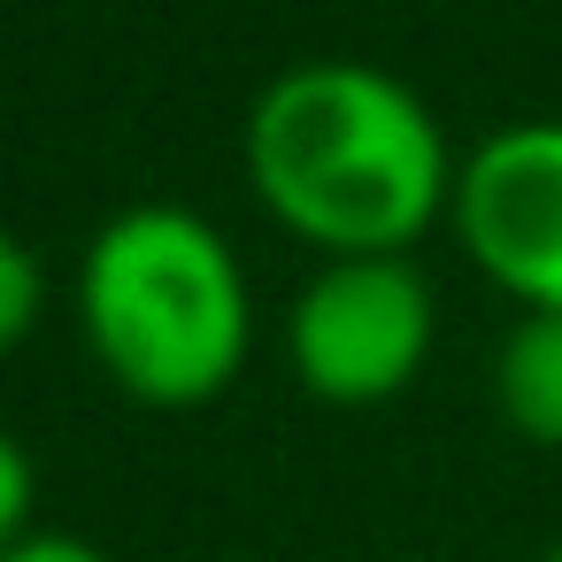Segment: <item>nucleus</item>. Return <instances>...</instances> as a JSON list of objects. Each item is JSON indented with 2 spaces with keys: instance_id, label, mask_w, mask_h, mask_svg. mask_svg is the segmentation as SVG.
<instances>
[{
  "instance_id": "nucleus-1",
  "label": "nucleus",
  "mask_w": 562,
  "mask_h": 562,
  "mask_svg": "<svg viewBox=\"0 0 562 562\" xmlns=\"http://www.w3.org/2000/svg\"><path fill=\"white\" fill-rule=\"evenodd\" d=\"M247 186L278 232L339 255H416L454 209L462 155L431 101L355 55H316L278 70L247 109Z\"/></svg>"
},
{
  "instance_id": "nucleus-2",
  "label": "nucleus",
  "mask_w": 562,
  "mask_h": 562,
  "mask_svg": "<svg viewBox=\"0 0 562 562\" xmlns=\"http://www.w3.org/2000/svg\"><path fill=\"white\" fill-rule=\"evenodd\" d=\"M78 339L139 408H209L255 347V293L232 239L178 201L116 209L70 278Z\"/></svg>"
},
{
  "instance_id": "nucleus-9",
  "label": "nucleus",
  "mask_w": 562,
  "mask_h": 562,
  "mask_svg": "<svg viewBox=\"0 0 562 562\" xmlns=\"http://www.w3.org/2000/svg\"><path fill=\"white\" fill-rule=\"evenodd\" d=\"M547 562H562V539H554V547H547Z\"/></svg>"
},
{
  "instance_id": "nucleus-6",
  "label": "nucleus",
  "mask_w": 562,
  "mask_h": 562,
  "mask_svg": "<svg viewBox=\"0 0 562 562\" xmlns=\"http://www.w3.org/2000/svg\"><path fill=\"white\" fill-rule=\"evenodd\" d=\"M47 316V262L0 224V362H9Z\"/></svg>"
},
{
  "instance_id": "nucleus-4",
  "label": "nucleus",
  "mask_w": 562,
  "mask_h": 562,
  "mask_svg": "<svg viewBox=\"0 0 562 562\" xmlns=\"http://www.w3.org/2000/svg\"><path fill=\"white\" fill-rule=\"evenodd\" d=\"M447 224L493 293L562 316V116L485 132L454 170Z\"/></svg>"
},
{
  "instance_id": "nucleus-5",
  "label": "nucleus",
  "mask_w": 562,
  "mask_h": 562,
  "mask_svg": "<svg viewBox=\"0 0 562 562\" xmlns=\"http://www.w3.org/2000/svg\"><path fill=\"white\" fill-rule=\"evenodd\" d=\"M493 408L524 447H562V316L516 308L493 347Z\"/></svg>"
},
{
  "instance_id": "nucleus-8",
  "label": "nucleus",
  "mask_w": 562,
  "mask_h": 562,
  "mask_svg": "<svg viewBox=\"0 0 562 562\" xmlns=\"http://www.w3.org/2000/svg\"><path fill=\"white\" fill-rule=\"evenodd\" d=\"M0 562H109V554H101L93 539H78V531H47V524H40L32 539H16Z\"/></svg>"
},
{
  "instance_id": "nucleus-3",
  "label": "nucleus",
  "mask_w": 562,
  "mask_h": 562,
  "mask_svg": "<svg viewBox=\"0 0 562 562\" xmlns=\"http://www.w3.org/2000/svg\"><path fill=\"white\" fill-rule=\"evenodd\" d=\"M439 301L416 255H339L316 262L285 316V362L301 393L331 408H378L408 393L431 362Z\"/></svg>"
},
{
  "instance_id": "nucleus-7",
  "label": "nucleus",
  "mask_w": 562,
  "mask_h": 562,
  "mask_svg": "<svg viewBox=\"0 0 562 562\" xmlns=\"http://www.w3.org/2000/svg\"><path fill=\"white\" fill-rule=\"evenodd\" d=\"M40 531V470L24 454V439L0 431V554H9L16 539Z\"/></svg>"
}]
</instances>
